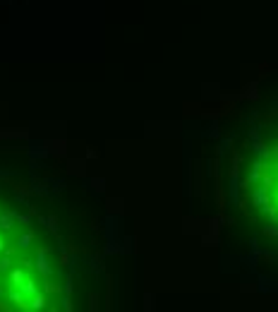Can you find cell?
Masks as SVG:
<instances>
[{"instance_id":"obj_14","label":"cell","mask_w":278,"mask_h":312,"mask_svg":"<svg viewBox=\"0 0 278 312\" xmlns=\"http://www.w3.org/2000/svg\"><path fill=\"white\" fill-rule=\"evenodd\" d=\"M62 310H72V300H70V295H65V298H62Z\"/></svg>"},{"instance_id":"obj_1","label":"cell","mask_w":278,"mask_h":312,"mask_svg":"<svg viewBox=\"0 0 278 312\" xmlns=\"http://www.w3.org/2000/svg\"><path fill=\"white\" fill-rule=\"evenodd\" d=\"M10 303L15 305V310H31V300H29V295H24V291L22 288H12L10 291Z\"/></svg>"},{"instance_id":"obj_10","label":"cell","mask_w":278,"mask_h":312,"mask_svg":"<svg viewBox=\"0 0 278 312\" xmlns=\"http://www.w3.org/2000/svg\"><path fill=\"white\" fill-rule=\"evenodd\" d=\"M70 255H72L70 250H60V255H58V267L60 269H67L70 267Z\"/></svg>"},{"instance_id":"obj_16","label":"cell","mask_w":278,"mask_h":312,"mask_svg":"<svg viewBox=\"0 0 278 312\" xmlns=\"http://www.w3.org/2000/svg\"><path fill=\"white\" fill-rule=\"evenodd\" d=\"M72 293V283L70 281H65V295H70Z\"/></svg>"},{"instance_id":"obj_8","label":"cell","mask_w":278,"mask_h":312,"mask_svg":"<svg viewBox=\"0 0 278 312\" xmlns=\"http://www.w3.org/2000/svg\"><path fill=\"white\" fill-rule=\"evenodd\" d=\"M38 223H46V228L53 233V236H58V216L56 214H48V216H38Z\"/></svg>"},{"instance_id":"obj_13","label":"cell","mask_w":278,"mask_h":312,"mask_svg":"<svg viewBox=\"0 0 278 312\" xmlns=\"http://www.w3.org/2000/svg\"><path fill=\"white\" fill-rule=\"evenodd\" d=\"M10 310H15V305H12V303H5V300H0V312H10Z\"/></svg>"},{"instance_id":"obj_15","label":"cell","mask_w":278,"mask_h":312,"mask_svg":"<svg viewBox=\"0 0 278 312\" xmlns=\"http://www.w3.org/2000/svg\"><path fill=\"white\" fill-rule=\"evenodd\" d=\"M89 308L92 310H98V295H89Z\"/></svg>"},{"instance_id":"obj_4","label":"cell","mask_w":278,"mask_h":312,"mask_svg":"<svg viewBox=\"0 0 278 312\" xmlns=\"http://www.w3.org/2000/svg\"><path fill=\"white\" fill-rule=\"evenodd\" d=\"M41 291H43L46 295H62V293H65V286H62V283H58V281H53V278H43Z\"/></svg>"},{"instance_id":"obj_9","label":"cell","mask_w":278,"mask_h":312,"mask_svg":"<svg viewBox=\"0 0 278 312\" xmlns=\"http://www.w3.org/2000/svg\"><path fill=\"white\" fill-rule=\"evenodd\" d=\"M22 291H24V295H29V298H31V295H36L41 288H38V283L31 278V276H27V281L22 283Z\"/></svg>"},{"instance_id":"obj_17","label":"cell","mask_w":278,"mask_h":312,"mask_svg":"<svg viewBox=\"0 0 278 312\" xmlns=\"http://www.w3.org/2000/svg\"><path fill=\"white\" fill-rule=\"evenodd\" d=\"M7 247V243H5V238H2V233H0V255H2V250Z\"/></svg>"},{"instance_id":"obj_12","label":"cell","mask_w":278,"mask_h":312,"mask_svg":"<svg viewBox=\"0 0 278 312\" xmlns=\"http://www.w3.org/2000/svg\"><path fill=\"white\" fill-rule=\"evenodd\" d=\"M31 219H34L31 214H17V223H22L24 228H29V226H31Z\"/></svg>"},{"instance_id":"obj_2","label":"cell","mask_w":278,"mask_h":312,"mask_svg":"<svg viewBox=\"0 0 278 312\" xmlns=\"http://www.w3.org/2000/svg\"><path fill=\"white\" fill-rule=\"evenodd\" d=\"M15 226H17V211H10V209H0V231L10 233Z\"/></svg>"},{"instance_id":"obj_7","label":"cell","mask_w":278,"mask_h":312,"mask_svg":"<svg viewBox=\"0 0 278 312\" xmlns=\"http://www.w3.org/2000/svg\"><path fill=\"white\" fill-rule=\"evenodd\" d=\"M34 240H36V233H34V231H31V226H29V228H27V231H24V233L17 238V247L27 250V247H31V243H34Z\"/></svg>"},{"instance_id":"obj_5","label":"cell","mask_w":278,"mask_h":312,"mask_svg":"<svg viewBox=\"0 0 278 312\" xmlns=\"http://www.w3.org/2000/svg\"><path fill=\"white\" fill-rule=\"evenodd\" d=\"M27 267H15V269H10V286L12 288H22V283L27 281V272H24Z\"/></svg>"},{"instance_id":"obj_3","label":"cell","mask_w":278,"mask_h":312,"mask_svg":"<svg viewBox=\"0 0 278 312\" xmlns=\"http://www.w3.org/2000/svg\"><path fill=\"white\" fill-rule=\"evenodd\" d=\"M34 269H36L43 278H51V276H53V267H51V262H48V255H36Z\"/></svg>"},{"instance_id":"obj_11","label":"cell","mask_w":278,"mask_h":312,"mask_svg":"<svg viewBox=\"0 0 278 312\" xmlns=\"http://www.w3.org/2000/svg\"><path fill=\"white\" fill-rule=\"evenodd\" d=\"M10 264H12V262H10V257H7V255H0V276L10 272Z\"/></svg>"},{"instance_id":"obj_6","label":"cell","mask_w":278,"mask_h":312,"mask_svg":"<svg viewBox=\"0 0 278 312\" xmlns=\"http://www.w3.org/2000/svg\"><path fill=\"white\" fill-rule=\"evenodd\" d=\"M29 300H31V310H48V308H51V305H48V295L43 293V291H38L36 295H31Z\"/></svg>"}]
</instances>
